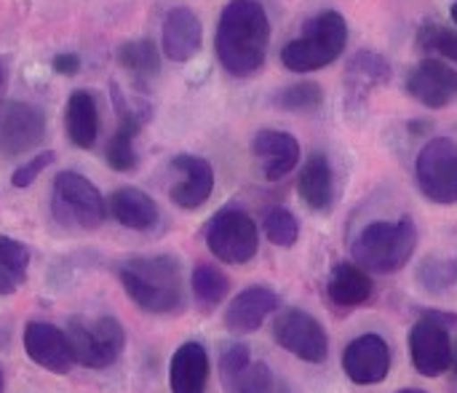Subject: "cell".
Segmentation results:
<instances>
[{
	"instance_id": "cell-1",
	"label": "cell",
	"mask_w": 457,
	"mask_h": 393,
	"mask_svg": "<svg viewBox=\"0 0 457 393\" xmlns=\"http://www.w3.org/2000/svg\"><path fill=\"white\" fill-rule=\"evenodd\" d=\"M270 19L260 0H230L217 21L214 48L233 78H252L265 67Z\"/></svg>"
},
{
	"instance_id": "cell-2",
	"label": "cell",
	"mask_w": 457,
	"mask_h": 393,
	"mask_svg": "<svg viewBox=\"0 0 457 393\" xmlns=\"http://www.w3.org/2000/svg\"><path fill=\"white\" fill-rule=\"evenodd\" d=\"M129 300L147 314H174L185 305L182 268L169 255L131 257L118 271Z\"/></svg>"
},
{
	"instance_id": "cell-3",
	"label": "cell",
	"mask_w": 457,
	"mask_h": 393,
	"mask_svg": "<svg viewBox=\"0 0 457 393\" xmlns=\"http://www.w3.org/2000/svg\"><path fill=\"white\" fill-rule=\"evenodd\" d=\"M418 249V228L410 217H402L396 222H372L367 225L353 247V263L370 273H396L402 271Z\"/></svg>"
},
{
	"instance_id": "cell-4",
	"label": "cell",
	"mask_w": 457,
	"mask_h": 393,
	"mask_svg": "<svg viewBox=\"0 0 457 393\" xmlns=\"http://www.w3.org/2000/svg\"><path fill=\"white\" fill-rule=\"evenodd\" d=\"M348 43V21L340 11H321L313 16L303 35L289 40L281 51V64L292 72H316L329 67Z\"/></svg>"
},
{
	"instance_id": "cell-5",
	"label": "cell",
	"mask_w": 457,
	"mask_h": 393,
	"mask_svg": "<svg viewBox=\"0 0 457 393\" xmlns=\"http://www.w3.org/2000/svg\"><path fill=\"white\" fill-rule=\"evenodd\" d=\"M67 340L75 364L88 370H107L126 348V332L112 316H75L67 324Z\"/></svg>"
},
{
	"instance_id": "cell-6",
	"label": "cell",
	"mask_w": 457,
	"mask_h": 393,
	"mask_svg": "<svg viewBox=\"0 0 457 393\" xmlns=\"http://www.w3.org/2000/svg\"><path fill=\"white\" fill-rule=\"evenodd\" d=\"M206 249L228 265H246L254 260L257 249H260V233H257V222L238 206H228L220 209L206 230Z\"/></svg>"
},
{
	"instance_id": "cell-7",
	"label": "cell",
	"mask_w": 457,
	"mask_h": 393,
	"mask_svg": "<svg viewBox=\"0 0 457 393\" xmlns=\"http://www.w3.org/2000/svg\"><path fill=\"white\" fill-rule=\"evenodd\" d=\"M54 217L62 225L94 230L104 222L107 206L102 193L94 182H88L78 171H62L54 180V201H51Z\"/></svg>"
},
{
	"instance_id": "cell-8",
	"label": "cell",
	"mask_w": 457,
	"mask_h": 393,
	"mask_svg": "<svg viewBox=\"0 0 457 393\" xmlns=\"http://www.w3.org/2000/svg\"><path fill=\"white\" fill-rule=\"evenodd\" d=\"M418 185L423 196L434 204H457V142L450 137L431 139L415 163Z\"/></svg>"
},
{
	"instance_id": "cell-9",
	"label": "cell",
	"mask_w": 457,
	"mask_h": 393,
	"mask_svg": "<svg viewBox=\"0 0 457 393\" xmlns=\"http://www.w3.org/2000/svg\"><path fill=\"white\" fill-rule=\"evenodd\" d=\"M273 340L289 351L292 356L308 362V364H324L329 356V338L319 319H313L308 311L289 308L281 311L273 322Z\"/></svg>"
},
{
	"instance_id": "cell-10",
	"label": "cell",
	"mask_w": 457,
	"mask_h": 393,
	"mask_svg": "<svg viewBox=\"0 0 457 393\" xmlns=\"http://www.w3.org/2000/svg\"><path fill=\"white\" fill-rule=\"evenodd\" d=\"M220 378L225 393H289L265 362H252L249 346L233 343L222 351Z\"/></svg>"
},
{
	"instance_id": "cell-11",
	"label": "cell",
	"mask_w": 457,
	"mask_h": 393,
	"mask_svg": "<svg viewBox=\"0 0 457 393\" xmlns=\"http://www.w3.org/2000/svg\"><path fill=\"white\" fill-rule=\"evenodd\" d=\"M46 137V115L27 102L0 105V153L5 158L35 150Z\"/></svg>"
},
{
	"instance_id": "cell-12",
	"label": "cell",
	"mask_w": 457,
	"mask_h": 393,
	"mask_svg": "<svg viewBox=\"0 0 457 393\" xmlns=\"http://www.w3.org/2000/svg\"><path fill=\"white\" fill-rule=\"evenodd\" d=\"M412 364L423 378H439L453 364V340L445 324L423 316L410 332Z\"/></svg>"
},
{
	"instance_id": "cell-13",
	"label": "cell",
	"mask_w": 457,
	"mask_h": 393,
	"mask_svg": "<svg viewBox=\"0 0 457 393\" xmlns=\"http://www.w3.org/2000/svg\"><path fill=\"white\" fill-rule=\"evenodd\" d=\"M21 340H24V354H27L37 367H43L46 372L67 375V372L72 370L75 356H72L67 332H62L59 327L46 324V322H29V324L24 327Z\"/></svg>"
},
{
	"instance_id": "cell-14",
	"label": "cell",
	"mask_w": 457,
	"mask_h": 393,
	"mask_svg": "<svg viewBox=\"0 0 457 393\" xmlns=\"http://www.w3.org/2000/svg\"><path fill=\"white\" fill-rule=\"evenodd\" d=\"M343 370L356 386L383 383L391 372V348L380 335H361L343 351Z\"/></svg>"
},
{
	"instance_id": "cell-15",
	"label": "cell",
	"mask_w": 457,
	"mask_h": 393,
	"mask_svg": "<svg viewBox=\"0 0 457 393\" xmlns=\"http://www.w3.org/2000/svg\"><path fill=\"white\" fill-rule=\"evenodd\" d=\"M407 91L423 107L442 110L457 99V70L445 64L442 59H426L410 72Z\"/></svg>"
},
{
	"instance_id": "cell-16",
	"label": "cell",
	"mask_w": 457,
	"mask_h": 393,
	"mask_svg": "<svg viewBox=\"0 0 457 393\" xmlns=\"http://www.w3.org/2000/svg\"><path fill=\"white\" fill-rule=\"evenodd\" d=\"M171 169L182 177L177 185H171L169 196L179 209H201L214 190V169L206 158L182 153L171 161Z\"/></svg>"
},
{
	"instance_id": "cell-17",
	"label": "cell",
	"mask_w": 457,
	"mask_h": 393,
	"mask_svg": "<svg viewBox=\"0 0 457 393\" xmlns=\"http://www.w3.org/2000/svg\"><path fill=\"white\" fill-rule=\"evenodd\" d=\"M278 308H281V300L276 292H270L268 287H249L230 300L225 311V327L233 335H252Z\"/></svg>"
},
{
	"instance_id": "cell-18",
	"label": "cell",
	"mask_w": 457,
	"mask_h": 393,
	"mask_svg": "<svg viewBox=\"0 0 457 393\" xmlns=\"http://www.w3.org/2000/svg\"><path fill=\"white\" fill-rule=\"evenodd\" d=\"M252 155L262 166L265 180L276 182L300 163V142L289 131L262 129L252 139Z\"/></svg>"
},
{
	"instance_id": "cell-19",
	"label": "cell",
	"mask_w": 457,
	"mask_h": 393,
	"mask_svg": "<svg viewBox=\"0 0 457 393\" xmlns=\"http://www.w3.org/2000/svg\"><path fill=\"white\" fill-rule=\"evenodd\" d=\"M204 43V27L195 11L187 5H177L166 13L163 19V32H161V48L171 62H187L201 51Z\"/></svg>"
},
{
	"instance_id": "cell-20",
	"label": "cell",
	"mask_w": 457,
	"mask_h": 393,
	"mask_svg": "<svg viewBox=\"0 0 457 393\" xmlns=\"http://www.w3.org/2000/svg\"><path fill=\"white\" fill-rule=\"evenodd\" d=\"M209 386V354L201 343H182L169 362L171 393H206Z\"/></svg>"
},
{
	"instance_id": "cell-21",
	"label": "cell",
	"mask_w": 457,
	"mask_h": 393,
	"mask_svg": "<svg viewBox=\"0 0 457 393\" xmlns=\"http://www.w3.org/2000/svg\"><path fill=\"white\" fill-rule=\"evenodd\" d=\"M297 193L313 212H327L335 204V171L324 153L308 155L297 177Z\"/></svg>"
},
{
	"instance_id": "cell-22",
	"label": "cell",
	"mask_w": 457,
	"mask_h": 393,
	"mask_svg": "<svg viewBox=\"0 0 457 393\" xmlns=\"http://www.w3.org/2000/svg\"><path fill=\"white\" fill-rule=\"evenodd\" d=\"M64 126H67V137L75 147H80V150L94 147V142L99 137V110H96V99L91 96V91L78 88L70 94L67 110H64Z\"/></svg>"
},
{
	"instance_id": "cell-23",
	"label": "cell",
	"mask_w": 457,
	"mask_h": 393,
	"mask_svg": "<svg viewBox=\"0 0 457 393\" xmlns=\"http://www.w3.org/2000/svg\"><path fill=\"white\" fill-rule=\"evenodd\" d=\"M327 295L340 308H359L372 297V279L356 263H340L327 281Z\"/></svg>"
},
{
	"instance_id": "cell-24",
	"label": "cell",
	"mask_w": 457,
	"mask_h": 393,
	"mask_svg": "<svg viewBox=\"0 0 457 393\" xmlns=\"http://www.w3.org/2000/svg\"><path fill=\"white\" fill-rule=\"evenodd\" d=\"M110 212L123 228L131 230H150L158 222L155 201L139 188H118L110 196Z\"/></svg>"
},
{
	"instance_id": "cell-25",
	"label": "cell",
	"mask_w": 457,
	"mask_h": 393,
	"mask_svg": "<svg viewBox=\"0 0 457 393\" xmlns=\"http://www.w3.org/2000/svg\"><path fill=\"white\" fill-rule=\"evenodd\" d=\"M388 80H391V64L375 51L353 54L345 67V86H348L351 96H364L375 86H383Z\"/></svg>"
},
{
	"instance_id": "cell-26",
	"label": "cell",
	"mask_w": 457,
	"mask_h": 393,
	"mask_svg": "<svg viewBox=\"0 0 457 393\" xmlns=\"http://www.w3.org/2000/svg\"><path fill=\"white\" fill-rule=\"evenodd\" d=\"M142 129V121L134 113H120V123L115 129V134L107 142L104 150V161L110 169L115 171H134L137 169V150H134V139Z\"/></svg>"
},
{
	"instance_id": "cell-27",
	"label": "cell",
	"mask_w": 457,
	"mask_h": 393,
	"mask_svg": "<svg viewBox=\"0 0 457 393\" xmlns=\"http://www.w3.org/2000/svg\"><path fill=\"white\" fill-rule=\"evenodd\" d=\"M27 271L29 249L11 236H0V297L13 295L27 281Z\"/></svg>"
},
{
	"instance_id": "cell-28",
	"label": "cell",
	"mask_w": 457,
	"mask_h": 393,
	"mask_svg": "<svg viewBox=\"0 0 457 393\" xmlns=\"http://www.w3.org/2000/svg\"><path fill=\"white\" fill-rule=\"evenodd\" d=\"M190 287H193L195 300H198L206 311H212V308H217V305L228 297V292H230V279H228L217 265H212V263H198V265L193 268Z\"/></svg>"
},
{
	"instance_id": "cell-29",
	"label": "cell",
	"mask_w": 457,
	"mask_h": 393,
	"mask_svg": "<svg viewBox=\"0 0 457 393\" xmlns=\"http://www.w3.org/2000/svg\"><path fill=\"white\" fill-rule=\"evenodd\" d=\"M118 64L134 78L147 80L161 72V54L153 40H131L118 48Z\"/></svg>"
},
{
	"instance_id": "cell-30",
	"label": "cell",
	"mask_w": 457,
	"mask_h": 393,
	"mask_svg": "<svg viewBox=\"0 0 457 393\" xmlns=\"http://www.w3.org/2000/svg\"><path fill=\"white\" fill-rule=\"evenodd\" d=\"M273 105L287 113H311L324 105V88L316 80L292 83L273 96Z\"/></svg>"
},
{
	"instance_id": "cell-31",
	"label": "cell",
	"mask_w": 457,
	"mask_h": 393,
	"mask_svg": "<svg viewBox=\"0 0 457 393\" xmlns=\"http://www.w3.org/2000/svg\"><path fill=\"white\" fill-rule=\"evenodd\" d=\"M262 230H265L268 241L273 247H281V249H292L300 238V222L287 206L270 209L262 220Z\"/></svg>"
},
{
	"instance_id": "cell-32",
	"label": "cell",
	"mask_w": 457,
	"mask_h": 393,
	"mask_svg": "<svg viewBox=\"0 0 457 393\" xmlns=\"http://www.w3.org/2000/svg\"><path fill=\"white\" fill-rule=\"evenodd\" d=\"M418 46L423 51H439L445 59L457 62V29L442 27L436 21H426L418 32Z\"/></svg>"
},
{
	"instance_id": "cell-33",
	"label": "cell",
	"mask_w": 457,
	"mask_h": 393,
	"mask_svg": "<svg viewBox=\"0 0 457 393\" xmlns=\"http://www.w3.org/2000/svg\"><path fill=\"white\" fill-rule=\"evenodd\" d=\"M56 161V153L54 150H43V153H37V155H32L29 161H24L13 174H11V185L13 188H29L51 163Z\"/></svg>"
},
{
	"instance_id": "cell-34",
	"label": "cell",
	"mask_w": 457,
	"mask_h": 393,
	"mask_svg": "<svg viewBox=\"0 0 457 393\" xmlns=\"http://www.w3.org/2000/svg\"><path fill=\"white\" fill-rule=\"evenodd\" d=\"M455 273L457 271L453 263H447V260H428L420 268V281H423L426 289L442 292V289H447L455 281Z\"/></svg>"
},
{
	"instance_id": "cell-35",
	"label": "cell",
	"mask_w": 457,
	"mask_h": 393,
	"mask_svg": "<svg viewBox=\"0 0 457 393\" xmlns=\"http://www.w3.org/2000/svg\"><path fill=\"white\" fill-rule=\"evenodd\" d=\"M51 67H54V72H59V75H78V70H80V56L78 54H56L54 56V62H51Z\"/></svg>"
},
{
	"instance_id": "cell-36",
	"label": "cell",
	"mask_w": 457,
	"mask_h": 393,
	"mask_svg": "<svg viewBox=\"0 0 457 393\" xmlns=\"http://www.w3.org/2000/svg\"><path fill=\"white\" fill-rule=\"evenodd\" d=\"M423 316H428V319H434V322L445 324L447 330H450V327H453V330H457V316H455V314H445V311H426Z\"/></svg>"
},
{
	"instance_id": "cell-37",
	"label": "cell",
	"mask_w": 457,
	"mask_h": 393,
	"mask_svg": "<svg viewBox=\"0 0 457 393\" xmlns=\"http://www.w3.org/2000/svg\"><path fill=\"white\" fill-rule=\"evenodd\" d=\"M453 372H455V378H457V343H453Z\"/></svg>"
},
{
	"instance_id": "cell-38",
	"label": "cell",
	"mask_w": 457,
	"mask_h": 393,
	"mask_svg": "<svg viewBox=\"0 0 457 393\" xmlns=\"http://www.w3.org/2000/svg\"><path fill=\"white\" fill-rule=\"evenodd\" d=\"M450 16H453V21L457 24V3H453V8H450Z\"/></svg>"
},
{
	"instance_id": "cell-39",
	"label": "cell",
	"mask_w": 457,
	"mask_h": 393,
	"mask_svg": "<svg viewBox=\"0 0 457 393\" xmlns=\"http://www.w3.org/2000/svg\"><path fill=\"white\" fill-rule=\"evenodd\" d=\"M396 393H426V391H420V389H404V391H396Z\"/></svg>"
},
{
	"instance_id": "cell-40",
	"label": "cell",
	"mask_w": 457,
	"mask_h": 393,
	"mask_svg": "<svg viewBox=\"0 0 457 393\" xmlns=\"http://www.w3.org/2000/svg\"><path fill=\"white\" fill-rule=\"evenodd\" d=\"M5 391V380H3V372H0V393Z\"/></svg>"
},
{
	"instance_id": "cell-41",
	"label": "cell",
	"mask_w": 457,
	"mask_h": 393,
	"mask_svg": "<svg viewBox=\"0 0 457 393\" xmlns=\"http://www.w3.org/2000/svg\"><path fill=\"white\" fill-rule=\"evenodd\" d=\"M0 83H3V70H0Z\"/></svg>"
}]
</instances>
